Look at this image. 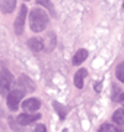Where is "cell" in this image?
<instances>
[{"instance_id":"20","label":"cell","mask_w":124,"mask_h":132,"mask_svg":"<svg viewBox=\"0 0 124 132\" xmlns=\"http://www.w3.org/2000/svg\"><path fill=\"white\" fill-rule=\"evenodd\" d=\"M118 101H121V103L124 104V93H121V94H120V98H118Z\"/></svg>"},{"instance_id":"13","label":"cell","mask_w":124,"mask_h":132,"mask_svg":"<svg viewBox=\"0 0 124 132\" xmlns=\"http://www.w3.org/2000/svg\"><path fill=\"white\" fill-rule=\"evenodd\" d=\"M99 131L101 132H105V131H110V132H123V125H112V123H104L99 126Z\"/></svg>"},{"instance_id":"19","label":"cell","mask_w":124,"mask_h":132,"mask_svg":"<svg viewBox=\"0 0 124 132\" xmlns=\"http://www.w3.org/2000/svg\"><path fill=\"white\" fill-rule=\"evenodd\" d=\"M101 85H102L101 82H96V84H95V91H101V88H102Z\"/></svg>"},{"instance_id":"6","label":"cell","mask_w":124,"mask_h":132,"mask_svg":"<svg viewBox=\"0 0 124 132\" xmlns=\"http://www.w3.org/2000/svg\"><path fill=\"white\" fill-rule=\"evenodd\" d=\"M39 118H41V114L39 113H22L18 116V123L19 125H31V123H34L35 120H39Z\"/></svg>"},{"instance_id":"7","label":"cell","mask_w":124,"mask_h":132,"mask_svg":"<svg viewBox=\"0 0 124 132\" xmlns=\"http://www.w3.org/2000/svg\"><path fill=\"white\" fill-rule=\"evenodd\" d=\"M28 47L32 50V52H41V50H45V44H44V40L37 37H32L28 40Z\"/></svg>"},{"instance_id":"1","label":"cell","mask_w":124,"mask_h":132,"mask_svg":"<svg viewBox=\"0 0 124 132\" xmlns=\"http://www.w3.org/2000/svg\"><path fill=\"white\" fill-rule=\"evenodd\" d=\"M48 25V15L39 7L31 10L29 13V27L34 32H41Z\"/></svg>"},{"instance_id":"16","label":"cell","mask_w":124,"mask_h":132,"mask_svg":"<svg viewBox=\"0 0 124 132\" xmlns=\"http://www.w3.org/2000/svg\"><path fill=\"white\" fill-rule=\"evenodd\" d=\"M115 76H117V79L124 82V62H121L118 66H117V69H115Z\"/></svg>"},{"instance_id":"15","label":"cell","mask_w":124,"mask_h":132,"mask_svg":"<svg viewBox=\"0 0 124 132\" xmlns=\"http://www.w3.org/2000/svg\"><path fill=\"white\" fill-rule=\"evenodd\" d=\"M54 107H56V112L58 113V116H60V119H64L66 118V109H64V106L63 104H60L58 101H54Z\"/></svg>"},{"instance_id":"18","label":"cell","mask_w":124,"mask_h":132,"mask_svg":"<svg viewBox=\"0 0 124 132\" xmlns=\"http://www.w3.org/2000/svg\"><path fill=\"white\" fill-rule=\"evenodd\" d=\"M35 131H45V126L44 125H37L35 126Z\"/></svg>"},{"instance_id":"17","label":"cell","mask_w":124,"mask_h":132,"mask_svg":"<svg viewBox=\"0 0 124 132\" xmlns=\"http://www.w3.org/2000/svg\"><path fill=\"white\" fill-rule=\"evenodd\" d=\"M39 2H41V5L45 6V7H47V9L50 10L53 15H56V12H54V7H53V5L50 3V0H39Z\"/></svg>"},{"instance_id":"2","label":"cell","mask_w":124,"mask_h":132,"mask_svg":"<svg viewBox=\"0 0 124 132\" xmlns=\"http://www.w3.org/2000/svg\"><path fill=\"white\" fill-rule=\"evenodd\" d=\"M12 84H13V75L10 73L9 69L2 68L0 69V93L3 95L9 94V90L12 87Z\"/></svg>"},{"instance_id":"21","label":"cell","mask_w":124,"mask_h":132,"mask_svg":"<svg viewBox=\"0 0 124 132\" xmlns=\"http://www.w3.org/2000/svg\"><path fill=\"white\" fill-rule=\"evenodd\" d=\"M123 7H124V5H123Z\"/></svg>"},{"instance_id":"12","label":"cell","mask_w":124,"mask_h":132,"mask_svg":"<svg viewBox=\"0 0 124 132\" xmlns=\"http://www.w3.org/2000/svg\"><path fill=\"white\" fill-rule=\"evenodd\" d=\"M86 57H88V52H86L85 48L77 50V52L75 53V56H73V65H80L82 62L86 60Z\"/></svg>"},{"instance_id":"9","label":"cell","mask_w":124,"mask_h":132,"mask_svg":"<svg viewBox=\"0 0 124 132\" xmlns=\"http://www.w3.org/2000/svg\"><path fill=\"white\" fill-rule=\"evenodd\" d=\"M86 75H88V71L86 69H79V71L75 73V85H76V88H82L83 87V81H85V78H86Z\"/></svg>"},{"instance_id":"11","label":"cell","mask_w":124,"mask_h":132,"mask_svg":"<svg viewBox=\"0 0 124 132\" xmlns=\"http://www.w3.org/2000/svg\"><path fill=\"white\" fill-rule=\"evenodd\" d=\"M44 44H45V50L51 52L53 48L56 47V34L54 32L47 34V37L44 38Z\"/></svg>"},{"instance_id":"5","label":"cell","mask_w":124,"mask_h":132,"mask_svg":"<svg viewBox=\"0 0 124 132\" xmlns=\"http://www.w3.org/2000/svg\"><path fill=\"white\" fill-rule=\"evenodd\" d=\"M18 87L20 90H24L25 93H32L35 90V84H34L32 79H29L26 75H20L19 79H18Z\"/></svg>"},{"instance_id":"10","label":"cell","mask_w":124,"mask_h":132,"mask_svg":"<svg viewBox=\"0 0 124 132\" xmlns=\"http://www.w3.org/2000/svg\"><path fill=\"white\" fill-rule=\"evenodd\" d=\"M16 7V0H2L0 3V10L3 13H10Z\"/></svg>"},{"instance_id":"8","label":"cell","mask_w":124,"mask_h":132,"mask_svg":"<svg viewBox=\"0 0 124 132\" xmlns=\"http://www.w3.org/2000/svg\"><path fill=\"white\" fill-rule=\"evenodd\" d=\"M22 109L25 112H35L39 109V100L37 98H28L22 103Z\"/></svg>"},{"instance_id":"3","label":"cell","mask_w":124,"mask_h":132,"mask_svg":"<svg viewBox=\"0 0 124 132\" xmlns=\"http://www.w3.org/2000/svg\"><path fill=\"white\" fill-rule=\"evenodd\" d=\"M24 94H25V91L20 90V88L10 91L9 94H7V98H6V101H7V107H9L10 110H16V109L19 107L20 100H22Z\"/></svg>"},{"instance_id":"14","label":"cell","mask_w":124,"mask_h":132,"mask_svg":"<svg viewBox=\"0 0 124 132\" xmlns=\"http://www.w3.org/2000/svg\"><path fill=\"white\" fill-rule=\"evenodd\" d=\"M112 120H114V123L124 125V109H118V110L112 114Z\"/></svg>"},{"instance_id":"4","label":"cell","mask_w":124,"mask_h":132,"mask_svg":"<svg viewBox=\"0 0 124 132\" xmlns=\"http://www.w3.org/2000/svg\"><path fill=\"white\" fill-rule=\"evenodd\" d=\"M26 15H28V9H26V6H20L19 15L16 16V21H15V32L18 34V35H20V34L24 32Z\"/></svg>"}]
</instances>
